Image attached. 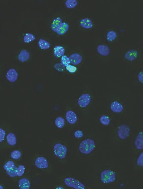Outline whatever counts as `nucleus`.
Here are the masks:
<instances>
[{
	"instance_id": "12",
	"label": "nucleus",
	"mask_w": 143,
	"mask_h": 189,
	"mask_svg": "<svg viewBox=\"0 0 143 189\" xmlns=\"http://www.w3.org/2000/svg\"><path fill=\"white\" fill-rule=\"evenodd\" d=\"M138 56V52L135 50H130L125 53V58L129 61H135Z\"/></svg>"
},
{
	"instance_id": "11",
	"label": "nucleus",
	"mask_w": 143,
	"mask_h": 189,
	"mask_svg": "<svg viewBox=\"0 0 143 189\" xmlns=\"http://www.w3.org/2000/svg\"><path fill=\"white\" fill-rule=\"evenodd\" d=\"M110 109L113 112L119 113L122 112L124 110V107L120 103L117 101H114L111 103Z\"/></svg>"
},
{
	"instance_id": "18",
	"label": "nucleus",
	"mask_w": 143,
	"mask_h": 189,
	"mask_svg": "<svg viewBox=\"0 0 143 189\" xmlns=\"http://www.w3.org/2000/svg\"><path fill=\"white\" fill-rule=\"evenodd\" d=\"M80 25L86 29H90L93 27L92 21L88 18H85L81 20Z\"/></svg>"
},
{
	"instance_id": "31",
	"label": "nucleus",
	"mask_w": 143,
	"mask_h": 189,
	"mask_svg": "<svg viewBox=\"0 0 143 189\" xmlns=\"http://www.w3.org/2000/svg\"><path fill=\"white\" fill-rule=\"evenodd\" d=\"M25 167L23 165H20L17 168V176L18 177L22 176L25 173Z\"/></svg>"
},
{
	"instance_id": "13",
	"label": "nucleus",
	"mask_w": 143,
	"mask_h": 189,
	"mask_svg": "<svg viewBox=\"0 0 143 189\" xmlns=\"http://www.w3.org/2000/svg\"><path fill=\"white\" fill-rule=\"evenodd\" d=\"M70 63L73 65H77L80 64L82 60V56L77 53L71 54L69 57Z\"/></svg>"
},
{
	"instance_id": "3",
	"label": "nucleus",
	"mask_w": 143,
	"mask_h": 189,
	"mask_svg": "<svg viewBox=\"0 0 143 189\" xmlns=\"http://www.w3.org/2000/svg\"><path fill=\"white\" fill-rule=\"evenodd\" d=\"M64 182L66 185L69 187L76 189H85V185L83 183L74 178L68 177L64 179Z\"/></svg>"
},
{
	"instance_id": "23",
	"label": "nucleus",
	"mask_w": 143,
	"mask_h": 189,
	"mask_svg": "<svg viewBox=\"0 0 143 189\" xmlns=\"http://www.w3.org/2000/svg\"><path fill=\"white\" fill-rule=\"evenodd\" d=\"M55 122L56 126L59 128H63L65 124V121L64 119L61 117L56 118V119Z\"/></svg>"
},
{
	"instance_id": "15",
	"label": "nucleus",
	"mask_w": 143,
	"mask_h": 189,
	"mask_svg": "<svg viewBox=\"0 0 143 189\" xmlns=\"http://www.w3.org/2000/svg\"><path fill=\"white\" fill-rule=\"evenodd\" d=\"M62 20L60 17H57L54 19L51 25V28L53 31L57 32L62 24Z\"/></svg>"
},
{
	"instance_id": "22",
	"label": "nucleus",
	"mask_w": 143,
	"mask_h": 189,
	"mask_svg": "<svg viewBox=\"0 0 143 189\" xmlns=\"http://www.w3.org/2000/svg\"><path fill=\"white\" fill-rule=\"evenodd\" d=\"M39 47L42 50H46L49 49L50 47V43L46 40L42 39H39Z\"/></svg>"
},
{
	"instance_id": "33",
	"label": "nucleus",
	"mask_w": 143,
	"mask_h": 189,
	"mask_svg": "<svg viewBox=\"0 0 143 189\" xmlns=\"http://www.w3.org/2000/svg\"><path fill=\"white\" fill-rule=\"evenodd\" d=\"M64 66H65L63 65L62 63H57L54 65V67L56 70L58 71L63 72L65 70Z\"/></svg>"
},
{
	"instance_id": "5",
	"label": "nucleus",
	"mask_w": 143,
	"mask_h": 189,
	"mask_svg": "<svg viewBox=\"0 0 143 189\" xmlns=\"http://www.w3.org/2000/svg\"><path fill=\"white\" fill-rule=\"evenodd\" d=\"M130 133V128L128 126L123 124L118 128V136L121 140H125L128 138Z\"/></svg>"
},
{
	"instance_id": "37",
	"label": "nucleus",
	"mask_w": 143,
	"mask_h": 189,
	"mask_svg": "<svg viewBox=\"0 0 143 189\" xmlns=\"http://www.w3.org/2000/svg\"><path fill=\"white\" fill-rule=\"evenodd\" d=\"M83 133H82V131L78 130L75 132V136L76 138H81L83 136Z\"/></svg>"
},
{
	"instance_id": "4",
	"label": "nucleus",
	"mask_w": 143,
	"mask_h": 189,
	"mask_svg": "<svg viewBox=\"0 0 143 189\" xmlns=\"http://www.w3.org/2000/svg\"><path fill=\"white\" fill-rule=\"evenodd\" d=\"M67 152V148L66 146L58 143L54 145V153L55 156L61 159H63L66 157Z\"/></svg>"
},
{
	"instance_id": "32",
	"label": "nucleus",
	"mask_w": 143,
	"mask_h": 189,
	"mask_svg": "<svg viewBox=\"0 0 143 189\" xmlns=\"http://www.w3.org/2000/svg\"><path fill=\"white\" fill-rule=\"evenodd\" d=\"M17 168H18L16 166L12 170L6 171V173L11 177H15L16 176H17Z\"/></svg>"
},
{
	"instance_id": "30",
	"label": "nucleus",
	"mask_w": 143,
	"mask_h": 189,
	"mask_svg": "<svg viewBox=\"0 0 143 189\" xmlns=\"http://www.w3.org/2000/svg\"><path fill=\"white\" fill-rule=\"evenodd\" d=\"M21 153L19 151L14 150L11 153V157L14 159H18L21 157Z\"/></svg>"
},
{
	"instance_id": "7",
	"label": "nucleus",
	"mask_w": 143,
	"mask_h": 189,
	"mask_svg": "<svg viewBox=\"0 0 143 189\" xmlns=\"http://www.w3.org/2000/svg\"><path fill=\"white\" fill-rule=\"evenodd\" d=\"M35 164L40 169H46L49 167L47 160L43 157H38L35 161Z\"/></svg>"
},
{
	"instance_id": "17",
	"label": "nucleus",
	"mask_w": 143,
	"mask_h": 189,
	"mask_svg": "<svg viewBox=\"0 0 143 189\" xmlns=\"http://www.w3.org/2000/svg\"><path fill=\"white\" fill-rule=\"evenodd\" d=\"M30 57V54L29 52L25 50H22L19 53L18 56V59L20 62H26L28 61Z\"/></svg>"
},
{
	"instance_id": "36",
	"label": "nucleus",
	"mask_w": 143,
	"mask_h": 189,
	"mask_svg": "<svg viewBox=\"0 0 143 189\" xmlns=\"http://www.w3.org/2000/svg\"><path fill=\"white\" fill-rule=\"evenodd\" d=\"M5 131L3 129H0V142H2L5 139Z\"/></svg>"
},
{
	"instance_id": "28",
	"label": "nucleus",
	"mask_w": 143,
	"mask_h": 189,
	"mask_svg": "<svg viewBox=\"0 0 143 189\" xmlns=\"http://www.w3.org/2000/svg\"><path fill=\"white\" fill-rule=\"evenodd\" d=\"M100 121L101 124L105 126L109 125L110 122V118L107 116L106 115L101 116L100 118Z\"/></svg>"
},
{
	"instance_id": "27",
	"label": "nucleus",
	"mask_w": 143,
	"mask_h": 189,
	"mask_svg": "<svg viewBox=\"0 0 143 189\" xmlns=\"http://www.w3.org/2000/svg\"><path fill=\"white\" fill-rule=\"evenodd\" d=\"M77 3L76 0H67L65 3V5L68 8H73L76 7Z\"/></svg>"
},
{
	"instance_id": "10",
	"label": "nucleus",
	"mask_w": 143,
	"mask_h": 189,
	"mask_svg": "<svg viewBox=\"0 0 143 189\" xmlns=\"http://www.w3.org/2000/svg\"><path fill=\"white\" fill-rule=\"evenodd\" d=\"M134 144L136 149L139 150L143 149V131L138 133L136 136Z\"/></svg>"
},
{
	"instance_id": "29",
	"label": "nucleus",
	"mask_w": 143,
	"mask_h": 189,
	"mask_svg": "<svg viewBox=\"0 0 143 189\" xmlns=\"http://www.w3.org/2000/svg\"><path fill=\"white\" fill-rule=\"evenodd\" d=\"M61 63L64 66H67L70 65V60L69 58L66 56V55L63 56L61 58Z\"/></svg>"
},
{
	"instance_id": "24",
	"label": "nucleus",
	"mask_w": 143,
	"mask_h": 189,
	"mask_svg": "<svg viewBox=\"0 0 143 189\" xmlns=\"http://www.w3.org/2000/svg\"><path fill=\"white\" fill-rule=\"evenodd\" d=\"M117 37V34L115 32L112 31H109L107 35V39L109 42H112L115 40Z\"/></svg>"
},
{
	"instance_id": "2",
	"label": "nucleus",
	"mask_w": 143,
	"mask_h": 189,
	"mask_svg": "<svg viewBox=\"0 0 143 189\" xmlns=\"http://www.w3.org/2000/svg\"><path fill=\"white\" fill-rule=\"evenodd\" d=\"M116 173L112 170H106L102 171L100 174V180L102 183H109L115 181Z\"/></svg>"
},
{
	"instance_id": "34",
	"label": "nucleus",
	"mask_w": 143,
	"mask_h": 189,
	"mask_svg": "<svg viewBox=\"0 0 143 189\" xmlns=\"http://www.w3.org/2000/svg\"><path fill=\"white\" fill-rule=\"evenodd\" d=\"M137 165L139 166H143V152L139 155L137 159Z\"/></svg>"
},
{
	"instance_id": "35",
	"label": "nucleus",
	"mask_w": 143,
	"mask_h": 189,
	"mask_svg": "<svg viewBox=\"0 0 143 189\" xmlns=\"http://www.w3.org/2000/svg\"><path fill=\"white\" fill-rule=\"evenodd\" d=\"M66 70L70 73H74L76 71L77 68L75 66L71 65L67 66L66 67Z\"/></svg>"
},
{
	"instance_id": "20",
	"label": "nucleus",
	"mask_w": 143,
	"mask_h": 189,
	"mask_svg": "<svg viewBox=\"0 0 143 189\" xmlns=\"http://www.w3.org/2000/svg\"><path fill=\"white\" fill-rule=\"evenodd\" d=\"M8 144L11 146H13L17 143V138L15 134L13 133H10L6 136Z\"/></svg>"
},
{
	"instance_id": "1",
	"label": "nucleus",
	"mask_w": 143,
	"mask_h": 189,
	"mask_svg": "<svg viewBox=\"0 0 143 189\" xmlns=\"http://www.w3.org/2000/svg\"><path fill=\"white\" fill-rule=\"evenodd\" d=\"M95 146V143L93 140L88 139L80 143L79 147V151L82 153L88 154L94 150Z\"/></svg>"
},
{
	"instance_id": "21",
	"label": "nucleus",
	"mask_w": 143,
	"mask_h": 189,
	"mask_svg": "<svg viewBox=\"0 0 143 189\" xmlns=\"http://www.w3.org/2000/svg\"><path fill=\"white\" fill-rule=\"evenodd\" d=\"M69 29L68 24L66 23H63L61 24V27L59 28L57 33L59 35H63L67 32Z\"/></svg>"
},
{
	"instance_id": "26",
	"label": "nucleus",
	"mask_w": 143,
	"mask_h": 189,
	"mask_svg": "<svg viewBox=\"0 0 143 189\" xmlns=\"http://www.w3.org/2000/svg\"><path fill=\"white\" fill-rule=\"evenodd\" d=\"M35 39V37L33 35L30 33H27L24 36V41L25 43H29L33 41Z\"/></svg>"
},
{
	"instance_id": "16",
	"label": "nucleus",
	"mask_w": 143,
	"mask_h": 189,
	"mask_svg": "<svg viewBox=\"0 0 143 189\" xmlns=\"http://www.w3.org/2000/svg\"><path fill=\"white\" fill-rule=\"evenodd\" d=\"M18 187L20 189H29L30 187V183L28 179L23 178L20 180Z\"/></svg>"
},
{
	"instance_id": "25",
	"label": "nucleus",
	"mask_w": 143,
	"mask_h": 189,
	"mask_svg": "<svg viewBox=\"0 0 143 189\" xmlns=\"http://www.w3.org/2000/svg\"><path fill=\"white\" fill-rule=\"evenodd\" d=\"M16 166H15V164L14 163L13 161H7L5 164V165L4 166V168L7 171L12 170V169H13Z\"/></svg>"
},
{
	"instance_id": "14",
	"label": "nucleus",
	"mask_w": 143,
	"mask_h": 189,
	"mask_svg": "<svg viewBox=\"0 0 143 189\" xmlns=\"http://www.w3.org/2000/svg\"><path fill=\"white\" fill-rule=\"evenodd\" d=\"M97 51L101 56H107L110 54V49L107 46L100 45L97 48Z\"/></svg>"
},
{
	"instance_id": "38",
	"label": "nucleus",
	"mask_w": 143,
	"mask_h": 189,
	"mask_svg": "<svg viewBox=\"0 0 143 189\" xmlns=\"http://www.w3.org/2000/svg\"><path fill=\"white\" fill-rule=\"evenodd\" d=\"M138 79L139 82L143 84V71H141L139 73Z\"/></svg>"
},
{
	"instance_id": "9",
	"label": "nucleus",
	"mask_w": 143,
	"mask_h": 189,
	"mask_svg": "<svg viewBox=\"0 0 143 189\" xmlns=\"http://www.w3.org/2000/svg\"><path fill=\"white\" fill-rule=\"evenodd\" d=\"M66 118L67 122L69 124H75L77 122V116H76V113L72 110H69L66 112Z\"/></svg>"
},
{
	"instance_id": "8",
	"label": "nucleus",
	"mask_w": 143,
	"mask_h": 189,
	"mask_svg": "<svg viewBox=\"0 0 143 189\" xmlns=\"http://www.w3.org/2000/svg\"><path fill=\"white\" fill-rule=\"evenodd\" d=\"M18 74L17 71L14 68H11L8 71L6 77L8 80L11 83H14L17 80Z\"/></svg>"
},
{
	"instance_id": "6",
	"label": "nucleus",
	"mask_w": 143,
	"mask_h": 189,
	"mask_svg": "<svg viewBox=\"0 0 143 189\" xmlns=\"http://www.w3.org/2000/svg\"><path fill=\"white\" fill-rule=\"evenodd\" d=\"M91 100V97L89 94H83L78 99V104L81 108H86L89 104Z\"/></svg>"
},
{
	"instance_id": "19",
	"label": "nucleus",
	"mask_w": 143,
	"mask_h": 189,
	"mask_svg": "<svg viewBox=\"0 0 143 189\" xmlns=\"http://www.w3.org/2000/svg\"><path fill=\"white\" fill-rule=\"evenodd\" d=\"M65 50L63 47L57 46L55 47L54 49V55L56 58H59L60 57L64 56Z\"/></svg>"
}]
</instances>
